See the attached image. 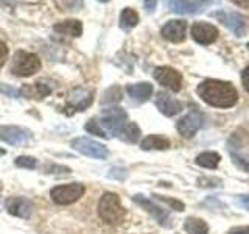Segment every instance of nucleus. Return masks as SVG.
Here are the masks:
<instances>
[{
  "instance_id": "f257e3e1",
  "label": "nucleus",
  "mask_w": 249,
  "mask_h": 234,
  "mask_svg": "<svg viewBox=\"0 0 249 234\" xmlns=\"http://www.w3.org/2000/svg\"><path fill=\"white\" fill-rule=\"evenodd\" d=\"M198 96L210 106L231 108L238 101V92L229 81L206 80L196 88Z\"/></svg>"
},
{
  "instance_id": "f03ea898",
  "label": "nucleus",
  "mask_w": 249,
  "mask_h": 234,
  "mask_svg": "<svg viewBox=\"0 0 249 234\" xmlns=\"http://www.w3.org/2000/svg\"><path fill=\"white\" fill-rule=\"evenodd\" d=\"M124 208L122 206L120 197L114 192H105L98 201V215L109 225H117L123 220Z\"/></svg>"
},
{
  "instance_id": "7ed1b4c3",
  "label": "nucleus",
  "mask_w": 249,
  "mask_h": 234,
  "mask_svg": "<svg viewBox=\"0 0 249 234\" xmlns=\"http://www.w3.org/2000/svg\"><path fill=\"white\" fill-rule=\"evenodd\" d=\"M41 69V59L37 55L25 50H18L11 62V72L16 77H30L39 72Z\"/></svg>"
},
{
  "instance_id": "20e7f679",
  "label": "nucleus",
  "mask_w": 249,
  "mask_h": 234,
  "mask_svg": "<svg viewBox=\"0 0 249 234\" xmlns=\"http://www.w3.org/2000/svg\"><path fill=\"white\" fill-rule=\"evenodd\" d=\"M84 191H86V187L81 183H70V184L53 187L50 191V197L56 205H70V203H75L76 200H80L83 197Z\"/></svg>"
},
{
  "instance_id": "39448f33",
  "label": "nucleus",
  "mask_w": 249,
  "mask_h": 234,
  "mask_svg": "<svg viewBox=\"0 0 249 234\" xmlns=\"http://www.w3.org/2000/svg\"><path fill=\"white\" fill-rule=\"evenodd\" d=\"M128 123V114L124 109L122 108H107L103 111L101 116V122L100 125L107 130V133H111L112 136L119 137L120 131L123 130L124 125Z\"/></svg>"
},
{
  "instance_id": "423d86ee",
  "label": "nucleus",
  "mask_w": 249,
  "mask_h": 234,
  "mask_svg": "<svg viewBox=\"0 0 249 234\" xmlns=\"http://www.w3.org/2000/svg\"><path fill=\"white\" fill-rule=\"evenodd\" d=\"M70 145H72V148L78 153L90 156V158H95V159H105L109 155L107 148L103 144L95 142V140H92L89 137H76L72 140Z\"/></svg>"
},
{
  "instance_id": "0eeeda50",
  "label": "nucleus",
  "mask_w": 249,
  "mask_h": 234,
  "mask_svg": "<svg viewBox=\"0 0 249 234\" xmlns=\"http://www.w3.org/2000/svg\"><path fill=\"white\" fill-rule=\"evenodd\" d=\"M31 131L16 125H0V140L10 145H25L31 139Z\"/></svg>"
},
{
  "instance_id": "6e6552de",
  "label": "nucleus",
  "mask_w": 249,
  "mask_h": 234,
  "mask_svg": "<svg viewBox=\"0 0 249 234\" xmlns=\"http://www.w3.org/2000/svg\"><path fill=\"white\" fill-rule=\"evenodd\" d=\"M154 78L158 80L159 84L163 86V88H168L173 92L181 91V88H182V75L173 67H168V66L156 67Z\"/></svg>"
},
{
  "instance_id": "1a4fd4ad",
  "label": "nucleus",
  "mask_w": 249,
  "mask_h": 234,
  "mask_svg": "<svg viewBox=\"0 0 249 234\" xmlns=\"http://www.w3.org/2000/svg\"><path fill=\"white\" fill-rule=\"evenodd\" d=\"M226 27H228L233 35L241 38L246 35L249 28V18L240 13H216L215 14Z\"/></svg>"
},
{
  "instance_id": "9d476101",
  "label": "nucleus",
  "mask_w": 249,
  "mask_h": 234,
  "mask_svg": "<svg viewBox=\"0 0 249 234\" xmlns=\"http://www.w3.org/2000/svg\"><path fill=\"white\" fill-rule=\"evenodd\" d=\"M201 127H202V114L196 111V109H192V111L187 116H184L176 125L179 135L185 139L193 137Z\"/></svg>"
},
{
  "instance_id": "9b49d317",
  "label": "nucleus",
  "mask_w": 249,
  "mask_h": 234,
  "mask_svg": "<svg viewBox=\"0 0 249 234\" xmlns=\"http://www.w3.org/2000/svg\"><path fill=\"white\" fill-rule=\"evenodd\" d=\"M218 35H220L218 33V28L207 22H195L192 27V38L202 45H209L215 42Z\"/></svg>"
},
{
  "instance_id": "f8f14e48",
  "label": "nucleus",
  "mask_w": 249,
  "mask_h": 234,
  "mask_svg": "<svg viewBox=\"0 0 249 234\" xmlns=\"http://www.w3.org/2000/svg\"><path fill=\"white\" fill-rule=\"evenodd\" d=\"M5 208L11 215L20 218H30L33 214V201L25 197H18V195L8 198L5 201Z\"/></svg>"
},
{
  "instance_id": "ddd939ff",
  "label": "nucleus",
  "mask_w": 249,
  "mask_h": 234,
  "mask_svg": "<svg viewBox=\"0 0 249 234\" xmlns=\"http://www.w3.org/2000/svg\"><path fill=\"white\" fill-rule=\"evenodd\" d=\"M185 33H187V22L181 19L168 20L160 30L162 38L170 42H182L185 39Z\"/></svg>"
},
{
  "instance_id": "4468645a",
  "label": "nucleus",
  "mask_w": 249,
  "mask_h": 234,
  "mask_svg": "<svg viewBox=\"0 0 249 234\" xmlns=\"http://www.w3.org/2000/svg\"><path fill=\"white\" fill-rule=\"evenodd\" d=\"M93 91L88 88H75L69 94V105L76 111H84L93 101Z\"/></svg>"
},
{
  "instance_id": "2eb2a0df",
  "label": "nucleus",
  "mask_w": 249,
  "mask_h": 234,
  "mask_svg": "<svg viewBox=\"0 0 249 234\" xmlns=\"http://www.w3.org/2000/svg\"><path fill=\"white\" fill-rule=\"evenodd\" d=\"M132 200H134L139 206H142L146 211V213H150L162 226H170V223H168L170 222V217H168V213H167L165 209H162L160 206H158L151 200L145 198L143 195H134V197H132Z\"/></svg>"
},
{
  "instance_id": "dca6fc26",
  "label": "nucleus",
  "mask_w": 249,
  "mask_h": 234,
  "mask_svg": "<svg viewBox=\"0 0 249 234\" xmlns=\"http://www.w3.org/2000/svg\"><path fill=\"white\" fill-rule=\"evenodd\" d=\"M156 106H158L159 111L167 116V117H173L182 111V103L178 98L171 97L167 92H159L158 97H156Z\"/></svg>"
},
{
  "instance_id": "f3484780",
  "label": "nucleus",
  "mask_w": 249,
  "mask_h": 234,
  "mask_svg": "<svg viewBox=\"0 0 249 234\" xmlns=\"http://www.w3.org/2000/svg\"><path fill=\"white\" fill-rule=\"evenodd\" d=\"M53 30L59 35L78 38L83 35V23L78 19H69V20H62V22L54 23Z\"/></svg>"
},
{
  "instance_id": "a211bd4d",
  "label": "nucleus",
  "mask_w": 249,
  "mask_h": 234,
  "mask_svg": "<svg viewBox=\"0 0 249 234\" xmlns=\"http://www.w3.org/2000/svg\"><path fill=\"white\" fill-rule=\"evenodd\" d=\"M126 92L129 94V97L136 101H146L151 97L153 94V84L150 83H136V84H128Z\"/></svg>"
},
{
  "instance_id": "6ab92c4d",
  "label": "nucleus",
  "mask_w": 249,
  "mask_h": 234,
  "mask_svg": "<svg viewBox=\"0 0 249 234\" xmlns=\"http://www.w3.org/2000/svg\"><path fill=\"white\" fill-rule=\"evenodd\" d=\"M52 92V88L49 84L44 83H35V84H25L20 89L22 96H25L27 98H36V100H42Z\"/></svg>"
},
{
  "instance_id": "aec40b11",
  "label": "nucleus",
  "mask_w": 249,
  "mask_h": 234,
  "mask_svg": "<svg viewBox=\"0 0 249 234\" xmlns=\"http://www.w3.org/2000/svg\"><path fill=\"white\" fill-rule=\"evenodd\" d=\"M140 147H142V150H146V152L148 150H167V148H170V140L165 136L150 135L142 140Z\"/></svg>"
},
{
  "instance_id": "412c9836",
  "label": "nucleus",
  "mask_w": 249,
  "mask_h": 234,
  "mask_svg": "<svg viewBox=\"0 0 249 234\" xmlns=\"http://www.w3.org/2000/svg\"><path fill=\"white\" fill-rule=\"evenodd\" d=\"M184 230L187 234H209V226L202 218L189 217L184 222Z\"/></svg>"
},
{
  "instance_id": "4be33fe9",
  "label": "nucleus",
  "mask_w": 249,
  "mask_h": 234,
  "mask_svg": "<svg viewBox=\"0 0 249 234\" xmlns=\"http://www.w3.org/2000/svg\"><path fill=\"white\" fill-rule=\"evenodd\" d=\"M220 155L215 152H204L196 156V164L204 169H216L218 164H220Z\"/></svg>"
},
{
  "instance_id": "5701e85b",
  "label": "nucleus",
  "mask_w": 249,
  "mask_h": 234,
  "mask_svg": "<svg viewBox=\"0 0 249 234\" xmlns=\"http://www.w3.org/2000/svg\"><path fill=\"white\" fill-rule=\"evenodd\" d=\"M139 23V14L132 8H124L120 14V27L123 30H131Z\"/></svg>"
},
{
  "instance_id": "b1692460",
  "label": "nucleus",
  "mask_w": 249,
  "mask_h": 234,
  "mask_svg": "<svg viewBox=\"0 0 249 234\" xmlns=\"http://www.w3.org/2000/svg\"><path fill=\"white\" fill-rule=\"evenodd\" d=\"M119 137L123 139V140H126V142L134 144V142H137L139 137H140V128L137 127L134 122H128L123 127V130L120 131Z\"/></svg>"
},
{
  "instance_id": "393cba45",
  "label": "nucleus",
  "mask_w": 249,
  "mask_h": 234,
  "mask_svg": "<svg viewBox=\"0 0 249 234\" xmlns=\"http://www.w3.org/2000/svg\"><path fill=\"white\" fill-rule=\"evenodd\" d=\"M170 8L175 13L179 14H189V13H195L196 11V5L190 0H170Z\"/></svg>"
},
{
  "instance_id": "a878e982",
  "label": "nucleus",
  "mask_w": 249,
  "mask_h": 234,
  "mask_svg": "<svg viewBox=\"0 0 249 234\" xmlns=\"http://www.w3.org/2000/svg\"><path fill=\"white\" fill-rule=\"evenodd\" d=\"M122 100V89L120 86H111L107 91H105L103 97H101V105H112V103H119V101Z\"/></svg>"
},
{
  "instance_id": "bb28decb",
  "label": "nucleus",
  "mask_w": 249,
  "mask_h": 234,
  "mask_svg": "<svg viewBox=\"0 0 249 234\" xmlns=\"http://www.w3.org/2000/svg\"><path fill=\"white\" fill-rule=\"evenodd\" d=\"M86 131H89V133H92V135L100 136V137H107V133L103 130V127L100 125V122L95 120V119H90L88 123H86Z\"/></svg>"
},
{
  "instance_id": "cd10ccee",
  "label": "nucleus",
  "mask_w": 249,
  "mask_h": 234,
  "mask_svg": "<svg viewBox=\"0 0 249 234\" xmlns=\"http://www.w3.org/2000/svg\"><path fill=\"white\" fill-rule=\"evenodd\" d=\"M14 164L22 169H35L37 166V161H36V158H33V156H18Z\"/></svg>"
},
{
  "instance_id": "c85d7f7f",
  "label": "nucleus",
  "mask_w": 249,
  "mask_h": 234,
  "mask_svg": "<svg viewBox=\"0 0 249 234\" xmlns=\"http://www.w3.org/2000/svg\"><path fill=\"white\" fill-rule=\"evenodd\" d=\"M153 197H156V198L160 200V201H163V203H167L168 206H171V208L176 209V211H184V203H182V201L173 200V198H168V197H162V195H153Z\"/></svg>"
},
{
  "instance_id": "c756f323",
  "label": "nucleus",
  "mask_w": 249,
  "mask_h": 234,
  "mask_svg": "<svg viewBox=\"0 0 249 234\" xmlns=\"http://www.w3.org/2000/svg\"><path fill=\"white\" fill-rule=\"evenodd\" d=\"M107 176H109V178H114V179H119V181H123V179L128 176V172H126V169L114 167V169H111V172L107 174Z\"/></svg>"
},
{
  "instance_id": "7c9ffc66",
  "label": "nucleus",
  "mask_w": 249,
  "mask_h": 234,
  "mask_svg": "<svg viewBox=\"0 0 249 234\" xmlns=\"http://www.w3.org/2000/svg\"><path fill=\"white\" fill-rule=\"evenodd\" d=\"M8 53H10V50H8V45L5 42L0 41V67H2L6 59H8Z\"/></svg>"
},
{
  "instance_id": "2f4dec72",
  "label": "nucleus",
  "mask_w": 249,
  "mask_h": 234,
  "mask_svg": "<svg viewBox=\"0 0 249 234\" xmlns=\"http://www.w3.org/2000/svg\"><path fill=\"white\" fill-rule=\"evenodd\" d=\"M0 92H3V94H6V96H11V97L20 96V91L11 88V86H5V84H0Z\"/></svg>"
},
{
  "instance_id": "473e14b6",
  "label": "nucleus",
  "mask_w": 249,
  "mask_h": 234,
  "mask_svg": "<svg viewBox=\"0 0 249 234\" xmlns=\"http://www.w3.org/2000/svg\"><path fill=\"white\" fill-rule=\"evenodd\" d=\"M49 174H70V170L69 167H64V166H50L49 169Z\"/></svg>"
},
{
  "instance_id": "72a5a7b5",
  "label": "nucleus",
  "mask_w": 249,
  "mask_h": 234,
  "mask_svg": "<svg viewBox=\"0 0 249 234\" xmlns=\"http://www.w3.org/2000/svg\"><path fill=\"white\" fill-rule=\"evenodd\" d=\"M241 83H243V88L249 92V66L241 74Z\"/></svg>"
},
{
  "instance_id": "f704fd0d",
  "label": "nucleus",
  "mask_w": 249,
  "mask_h": 234,
  "mask_svg": "<svg viewBox=\"0 0 249 234\" xmlns=\"http://www.w3.org/2000/svg\"><path fill=\"white\" fill-rule=\"evenodd\" d=\"M228 234H249V226H235V228H231Z\"/></svg>"
},
{
  "instance_id": "c9c22d12",
  "label": "nucleus",
  "mask_w": 249,
  "mask_h": 234,
  "mask_svg": "<svg viewBox=\"0 0 249 234\" xmlns=\"http://www.w3.org/2000/svg\"><path fill=\"white\" fill-rule=\"evenodd\" d=\"M143 6L148 13H153L158 6V0H143Z\"/></svg>"
},
{
  "instance_id": "e433bc0d",
  "label": "nucleus",
  "mask_w": 249,
  "mask_h": 234,
  "mask_svg": "<svg viewBox=\"0 0 249 234\" xmlns=\"http://www.w3.org/2000/svg\"><path fill=\"white\" fill-rule=\"evenodd\" d=\"M233 162L238 164V166H241V167H243L245 170H249V162H246L243 158H238V156L233 155Z\"/></svg>"
},
{
  "instance_id": "4c0bfd02",
  "label": "nucleus",
  "mask_w": 249,
  "mask_h": 234,
  "mask_svg": "<svg viewBox=\"0 0 249 234\" xmlns=\"http://www.w3.org/2000/svg\"><path fill=\"white\" fill-rule=\"evenodd\" d=\"M233 5H237L243 10H249V0H231Z\"/></svg>"
},
{
  "instance_id": "58836bf2",
  "label": "nucleus",
  "mask_w": 249,
  "mask_h": 234,
  "mask_svg": "<svg viewBox=\"0 0 249 234\" xmlns=\"http://www.w3.org/2000/svg\"><path fill=\"white\" fill-rule=\"evenodd\" d=\"M2 155H5V150H2V148H0V156H2Z\"/></svg>"
},
{
  "instance_id": "ea45409f",
  "label": "nucleus",
  "mask_w": 249,
  "mask_h": 234,
  "mask_svg": "<svg viewBox=\"0 0 249 234\" xmlns=\"http://www.w3.org/2000/svg\"><path fill=\"white\" fill-rule=\"evenodd\" d=\"M100 2H107V0H100Z\"/></svg>"
},
{
  "instance_id": "a19ab883",
  "label": "nucleus",
  "mask_w": 249,
  "mask_h": 234,
  "mask_svg": "<svg viewBox=\"0 0 249 234\" xmlns=\"http://www.w3.org/2000/svg\"><path fill=\"white\" fill-rule=\"evenodd\" d=\"M248 49H249V42H248Z\"/></svg>"
}]
</instances>
